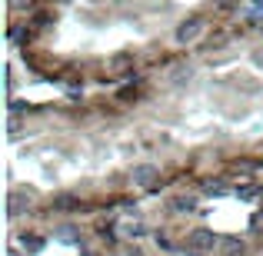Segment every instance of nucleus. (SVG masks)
I'll return each instance as SVG.
<instances>
[{
  "label": "nucleus",
  "mask_w": 263,
  "mask_h": 256,
  "mask_svg": "<svg viewBox=\"0 0 263 256\" xmlns=\"http://www.w3.org/2000/svg\"><path fill=\"white\" fill-rule=\"evenodd\" d=\"M217 246H220V237L206 226H197V230L186 233V250L190 253H213Z\"/></svg>",
  "instance_id": "obj_1"
},
{
  "label": "nucleus",
  "mask_w": 263,
  "mask_h": 256,
  "mask_svg": "<svg viewBox=\"0 0 263 256\" xmlns=\"http://www.w3.org/2000/svg\"><path fill=\"white\" fill-rule=\"evenodd\" d=\"M203 17H186V20H180L177 24V30H174V40L177 44H193V40L203 33Z\"/></svg>",
  "instance_id": "obj_2"
},
{
  "label": "nucleus",
  "mask_w": 263,
  "mask_h": 256,
  "mask_svg": "<svg viewBox=\"0 0 263 256\" xmlns=\"http://www.w3.org/2000/svg\"><path fill=\"white\" fill-rule=\"evenodd\" d=\"M157 176H160V170H157L154 163H137V167L130 170V180H134V186H154Z\"/></svg>",
  "instance_id": "obj_3"
},
{
  "label": "nucleus",
  "mask_w": 263,
  "mask_h": 256,
  "mask_svg": "<svg viewBox=\"0 0 263 256\" xmlns=\"http://www.w3.org/2000/svg\"><path fill=\"white\" fill-rule=\"evenodd\" d=\"M217 253L220 256H247V243L240 237H220Z\"/></svg>",
  "instance_id": "obj_4"
},
{
  "label": "nucleus",
  "mask_w": 263,
  "mask_h": 256,
  "mask_svg": "<svg viewBox=\"0 0 263 256\" xmlns=\"http://www.w3.org/2000/svg\"><path fill=\"white\" fill-rule=\"evenodd\" d=\"M237 200H257V196H263V186H253V183H247V186H237Z\"/></svg>",
  "instance_id": "obj_5"
},
{
  "label": "nucleus",
  "mask_w": 263,
  "mask_h": 256,
  "mask_svg": "<svg viewBox=\"0 0 263 256\" xmlns=\"http://www.w3.org/2000/svg\"><path fill=\"white\" fill-rule=\"evenodd\" d=\"M193 206H197V196H177L174 203H170V210L174 213H190Z\"/></svg>",
  "instance_id": "obj_6"
},
{
  "label": "nucleus",
  "mask_w": 263,
  "mask_h": 256,
  "mask_svg": "<svg viewBox=\"0 0 263 256\" xmlns=\"http://www.w3.org/2000/svg\"><path fill=\"white\" fill-rule=\"evenodd\" d=\"M227 190H230V186H227L223 180H206V183H203V193H206V196H223Z\"/></svg>",
  "instance_id": "obj_7"
},
{
  "label": "nucleus",
  "mask_w": 263,
  "mask_h": 256,
  "mask_svg": "<svg viewBox=\"0 0 263 256\" xmlns=\"http://www.w3.org/2000/svg\"><path fill=\"white\" fill-rule=\"evenodd\" d=\"M60 240H64V243H73V246H80L77 226H60Z\"/></svg>",
  "instance_id": "obj_8"
},
{
  "label": "nucleus",
  "mask_w": 263,
  "mask_h": 256,
  "mask_svg": "<svg viewBox=\"0 0 263 256\" xmlns=\"http://www.w3.org/2000/svg\"><path fill=\"white\" fill-rule=\"evenodd\" d=\"M24 250H27V253L44 250V237H24Z\"/></svg>",
  "instance_id": "obj_9"
},
{
  "label": "nucleus",
  "mask_w": 263,
  "mask_h": 256,
  "mask_svg": "<svg viewBox=\"0 0 263 256\" xmlns=\"http://www.w3.org/2000/svg\"><path fill=\"white\" fill-rule=\"evenodd\" d=\"M250 226H253V233H257V237H263V210H257V213H253Z\"/></svg>",
  "instance_id": "obj_10"
},
{
  "label": "nucleus",
  "mask_w": 263,
  "mask_h": 256,
  "mask_svg": "<svg viewBox=\"0 0 263 256\" xmlns=\"http://www.w3.org/2000/svg\"><path fill=\"white\" fill-rule=\"evenodd\" d=\"M70 206H73V196H67V193L53 200V210H70Z\"/></svg>",
  "instance_id": "obj_11"
},
{
  "label": "nucleus",
  "mask_w": 263,
  "mask_h": 256,
  "mask_svg": "<svg viewBox=\"0 0 263 256\" xmlns=\"http://www.w3.org/2000/svg\"><path fill=\"white\" fill-rule=\"evenodd\" d=\"M33 24H37V27H47V24H50V13H47V10H37V13H33Z\"/></svg>",
  "instance_id": "obj_12"
},
{
  "label": "nucleus",
  "mask_w": 263,
  "mask_h": 256,
  "mask_svg": "<svg viewBox=\"0 0 263 256\" xmlns=\"http://www.w3.org/2000/svg\"><path fill=\"white\" fill-rule=\"evenodd\" d=\"M237 4H240V0H213V7H217V10H233Z\"/></svg>",
  "instance_id": "obj_13"
},
{
  "label": "nucleus",
  "mask_w": 263,
  "mask_h": 256,
  "mask_svg": "<svg viewBox=\"0 0 263 256\" xmlns=\"http://www.w3.org/2000/svg\"><path fill=\"white\" fill-rule=\"evenodd\" d=\"M10 7H13V10H30L33 0H10Z\"/></svg>",
  "instance_id": "obj_14"
},
{
  "label": "nucleus",
  "mask_w": 263,
  "mask_h": 256,
  "mask_svg": "<svg viewBox=\"0 0 263 256\" xmlns=\"http://www.w3.org/2000/svg\"><path fill=\"white\" fill-rule=\"evenodd\" d=\"M127 233H130V237H143V233H147V226H143V223H134Z\"/></svg>",
  "instance_id": "obj_15"
},
{
  "label": "nucleus",
  "mask_w": 263,
  "mask_h": 256,
  "mask_svg": "<svg viewBox=\"0 0 263 256\" xmlns=\"http://www.w3.org/2000/svg\"><path fill=\"white\" fill-rule=\"evenodd\" d=\"M127 256H143V253H140V250H137V246H134V250H130Z\"/></svg>",
  "instance_id": "obj_16"
},
{
  "label": "nucleus",
  "mask_w": 263,
  "mask_h": 256,
  "mask_svg": "<svg viewBox=\"0 0 263 256\" xmlns=\"http://www.w3.org/2000/svg\"><path fill=\"white\" fill-rule=\"evenodd\" d=\"M253 4H257V13H260L263 10V0H253Z\"/></svg>",
  "instance_id": "obj_17"
},
{
  "label": "nucleus",
  "mask_w": 263,
  "mask_h": 256,
  "mask_svg": "<svg viewBox=\"0 0 263 256\" xmlns=\"http://www.w3.org/2000/svg\"><path fill=\"white\" fill-rule=\"evenodd\" d=\"M190 256H203V253H190Z\"/></svg>",
  "instance_id": "obj_18"
},
{
  "label": "nucleus",
  "mask_w": 263,
  "mask_h": 256,
  "mask_svg": "<svg viewBox=\"0 0 263 256\" xmlns=\"http://www.w3.org/2000/svg\"><path fill=\"white\" fill-rule=\"evenodd\" d=\"M10 256H20V253H13V250H10Z\"/></svg>",
  "instance_id": "obj_19"
},
{
  "label": "nucleus",
  "mask_w": 263,
  "mask_h": 256,
  "mask_svg": "<svg viewBox=\"0 0 263 256\" xmlns=\"http://www.w3.org/2000/svg\"><path fill=\"white\" fill-rule=\"evenodd\" d=\"M84 256H97V253H84Z\"/></svg>",
  "instance_id": "obj_20"
},
{
  "label": "nucleus",
  "mask_w": 263,
  "mask_h": 256,
  "mask_svg": "<svg viewBox=\"0 0 263 256\" xmlns=\"http://www.w3.org/2000/svg\"><path fill=\"white\" fill-rule=\"evenodd\" d=\"M260 30H263V24H260Z\"/></svg>",
  "instance_id": "obj_21"
}]
</instances>
